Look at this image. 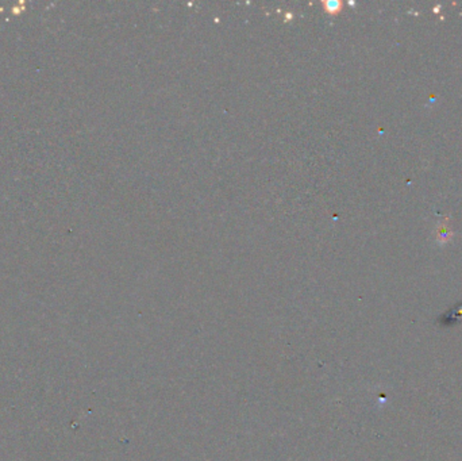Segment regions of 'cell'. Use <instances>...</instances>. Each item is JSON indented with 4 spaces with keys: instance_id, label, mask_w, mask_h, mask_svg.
Masks as SVG:
<instances>
[{
    "instance_id": "1",
    "label": "cell",
    "mask_w": 462,
    "mask_h": 461,
    "mask_svg": "<svg viewBox=\"0 0 462 461\" xmlns=\"http://www.w3.org/2000/svg\"><path fill=\"white\" fill-rule=\"evenodd\" d=\"M326 7H327L328 11H338L340 8V3L339 1H337V0H328L327 3H326Z\"/></svg>"
}]
</instances>
